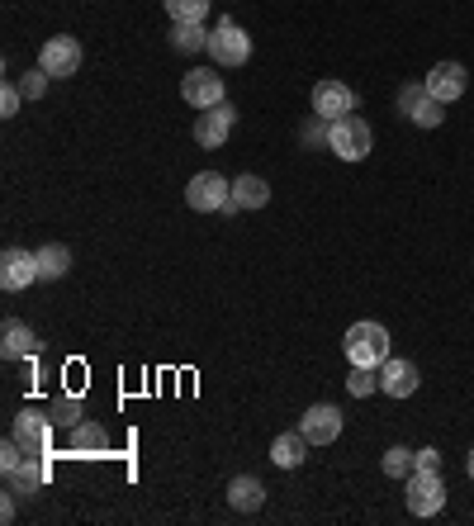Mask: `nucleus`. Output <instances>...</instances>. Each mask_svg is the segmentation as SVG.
<instances>
[{"mask_svg": "<svg viewBox=\"0 0 474 526\" xmlns=\"http://www.w3.org/2000/svg\"><path fill=\"white\" fill-rule=\"evenodd\" d=\"M209 57H214L219 67H242V62L252 57V38L242 34V24L219 19V24L209 29Z\"/></svg>", "mask_w": 474, "mask_h": 526, "instance_id": "nucleus-5", "label": "nucleus"}, {"mask_svg": "<svg viewBox=\"0 0 474 526\" xmlns=\"http://www.w3.org/2000/svg\"><path fill=\"white\" fill-rule=\"evenodd\" d=\"M465 470H470V479H474V446H470V460H465Z\"/></svg>", "mask_w": 474, "mask_h": 526, "instance_id": "nucleus-34", "label": "nucleus"}, {"mask_svg": "<svg viewBox=\"0 0 474 526\" xmlns=\"http://www.w3.org/2000/svg\"><path fill=\"white\" fill-rule=\"evenodd\" d=\"M105 446H110V432H105V427H100V422H76L72 432H67V451L72 455H95V451H105Z\"/></svg>", "mask_w": 474, "mask_h": 526, "instance_id": "nucleus-18", "label": "nucleus"}, {"mask_svg": "<svg viewBox=\"0 0 474 526\" xmlns=\"http://www.w3.org/2000/svg\"><path fill=\"white\" fill-rule=\"evenodd\" d=\"M375 389H380V370L351 365V375H347V394H351V399H370Z\"/></svg>", "mask_w": 474, "mask_h": 526, "instance_id": "nucleus-26", "label": "nucleus"}, {"mask_svg": "<svg viewBox=\"0 0 474 526\" xmlns=\"http://www.w3.org/2000/svg\"><path fill=\"white\" fill-rule=\"evenodd\" d=\"M441 119H446V105H441V100H432V95H427V100L418 105V114H413V124H418V128H437Z\"/></svg>", "mask_w": 474, "mask_h": 526, "instance_id": "nucleus-29", "label": "nucleus"}, {"mask_svg": "<svg viewBox=\"0 0 474 526\" xmlns=\"http://www.w3.org/2000/svg\"><path fill=\"white\" fill-rule=\"evenodd\" d=\"M48 418H53L57 427H67V432H72L76 422H86L81 418V399H76V394H57V399L48 403Z\"/></svg>", "mask_w": 474, "mask_h": 526, "instance_id": "nucleus-24", "label": "nucleus"}, {"mask_svg": "<svg viewBox=\"0 0 474 526\" xmlns=\"http://www.w3.org/2000/svg\"><path fill=\"white\" fill-rule=\"evenodd\" d=\"M403 503L413 517H437L446 508V479L437 470H413L403 479Z\"/></svg>", "mask_w": 474, "mask_h": 526, "instance_id": "nucleus-3", "label": "nucleus"}, {"mask_svg": "<svg viewBox=\"0 0 474 526\" xmlns=\"http://www.w3.org/2000/svg\"><path fill=\"white\" fill-rule=\"evenodd\" d=\"M271 200V185L261 181V176H237L233 181V209H261V204Z\"/></svg>", "mask_w": 474, "mask_h": 526, "instance_id": "nucleus-21", "label": "nucleus"}, {"mask_svg": "<svg viewBox=\"0 0 474 526\" xmlns=\"http://www.w3.org/2000/svg\"><path fill=\"white\" fill-rule=\"evenodd\" d=\"M5 479H10V493H38L48 484V455H24V465Z\"/></svg>", "mask_w": 474, "mask_h": 526, "instance_id": "nucleus-17", "label": "nucleus"}, {"mask_svg": "<svg viewBox=\"0 0 474 526\" xmlns=\"http://www.w3.org/2000/svg\"><path fill=\"white\" fill-rule=\"evenodd\" d=\"M422 100H427V86H422V81H408V86L399 91V114H403V119H413Z\"/></svg>", "mask_w": 474, "mask_h": 526, "instance_id": "nucleus-28", "label": "nucleus"}, {"mask_svg": "<svg viewBox=\"0 0 474 526\" xmlns=\"http://www.w3.org/2000/svg\"><path fill=\"white\" fill-rule=\"evenodd\" d=\"M233 124H237V109L228 105V100L214 109H204L200 119H195V143L209 147V152H219V147L233 138Z\"/></svg>", "mask_w": 474, "mask_h": 526, "instance_id": "nucleus-10", "label": "nucleus"}, {"mask_svg": "<svg viewBox=\"0 0 474 526\" xmlns=\"http://www.w3.org/2000/svg\"><path fill=\"white\" fill-rule=\"evenodd\" d=\"M171 48L176 53H209V29L204 24H171Z\"/></svg>", "mask_w": 474, "mask_h": 526, "instance_id": "nucleus-22", "label": "nucleus"}, {"mask_svg": "<svg viewBox=\"0 0 474 526\" xmlns=\"http://www.w3.org/2000/svg\"><path fill=\"white\" fill-rule=\"evenodd\" d=\"M313 114H318V119H342V114H356V91H351L347 81H318V86H313Z\"/></svg>", "mask_w": 474, "mask_h": 526, "instance_id": "nucleus-11", "label": "nucleus"}, {"mask_svg": "<svg viewBox=\"0 0 474 526\" xmlns=\"http://www.w3.org/2000/svg\"><path fill=\"white\" fill-rule=\"evenodd\" d=\"M34 280H38V261H34V252H19V247H10V252L0 256V290H5V294L29 290Z\"/></svg>", "mask_w": 474, "mask_h": 526, "instance_id": "nucleus-13", "label": "nucleus"}, {"mask_svg": "<svg viewBox=\"0 0 474 526\" xmlns=\"http://www.w3.org/2000/svg\"><path fill=\"white\" fill-rule=\"evenodd\" d=\"M342 351H347L351 365H365V370H380L394 346H389V327L384 323H351L347 337H342Z\"/></svg>", "mask_w": 474, "mask_h": 526, "instance_id": "nucleus-1", "label": "nucleus"}, {"mask_svg": "<svg viewBox=\"0 0 474 526\" xmlns=\"http://www.w3.org/2000/svg\"><path fill=\"white\" fill-rule=\"evenodd\" d=\"M380 470L389 474V479H408V474L418 470V451H408V446H389V451L380 455Z\"/></svg>", "mask_w": 474, "mask_h": 526, "instance_id": "nucleus-23", "label": "nucleus"}, {"mask_svg": "<svg viewBox=\"0 0 474 526\" xmlns=\"http://www.w3.org/2000/svg\"><path fill=\"white\" fill-rule=\"evenodd\" d=\"M162 5L176 24H204V15H209V0H162Z\"/></svg>", "mask_w": 474, "mask_h": 526, "instance_id": "nucleus-25", "label": "nucleus"}, {"mask_svg": "<svg viewBox=\"0 0 474 526\" xmlns=\"http://www.w3.org/2000/svg\"><path fill=\"white\" fill-rule=\"evenodd\" d=\"M271 460L280 470H299L304 460H309V436L304 432H280L271 441Z\"/></svg>", "mask_w": 474, "mask_h": 526, "instance_id": "nucleus-16", "label": "nucleus"}, {"mask_svg": "<svg viewBox=\"0 0 474 526\" xmlns=\"http://www.w3.org/2000/svg\"><path fill=\"white\" fill-rule=\"evenodd\" d=\"M422 86H427V95H432V100H441V105H456L460 95L470 91V72H465V62H437L432 72L422 76Z\"/></svg>", "mask_w": 474, "mask_h": 526, "instance_id": "nucleus-8", "label": "nucleus"}, {"mask_svg": "<svg viewBox=\"0 0 474 526\" xmlns=\"http://www.w3.org/2000/svg\"><path fill=\"white\" fill-rule=\"evenodd\" d=\"M185 204L195 214H223L233 204V181H223L219 171H200L195 181L185 185Z\"/></svg>", "mask_w": 474, "mask_h": 526, "instance_id": "nucleus-4", "label": "nucleus"}, {"mask_svg": "<svg viewBox=\"0 0 474 526\" xmlns=\"http://www.w3.org/2000/svg\"><path fill=\"white\" fill-rule=\"evenodd\" d=\"M299 432L309 436V446H332V441L342 436V408H332V403H313V408H304Z\"/></svg>", "mask_w": 474, "mask_h": 526, "instance_id": "nucleus-12", "label": "nucleus"}, {"mask_svg": "<svg viewBox=\"0 0 474 526\" xmlns=\"http://www.w3.org/2000/svg\"><path fill=\"white\" fill-rule=\"evenodd\" d=\"M418 365L413 361H399V356H389V361L380 365V394H389V399H408V394H418Z\"/></svg>", "mask_w": 474, "mask_h": 526, "instance_id": "nucleus-14", "label": "nucleus"}, {"mask_svg": "<svg viewBox=\"0 0 474 526\" xmlns=\"http://www.w3.org/2000/svg\"><path fill=\"white\" fill-rule=\"evenodd\" d=\"M181 100H185V105H195V109L223 105V100H228V95H223V76L209 72V67H195V72H185V76H181Z\"/></svg>", "mask_w": 474, "mask_h": 526, "instance_id": "nucleus-9", "label": "nucleus"}, {"mask_svg": "<svg viewBox=\"0 0 474 526\" xmlns=\"http://www.w3.org/2000/svg\"><path fill=\"white\" fill-rule=\"evenodd\" d=\"M24 455H29V451L19 446L15 436H5V446H0V470H5V474H15L19 465H24Z\"/></svg>", "mask_w": 474, "mask_h": 526, "instance_id": "nucleus-30", "label": "nucleus"}, {"mask_svg": "<svg viewBox=\"0 0 474 526\" xmlns=\"http://www.w3.org/2000/svg\"><path fill=\"white\" fill-rule=\"evenodd\" d=\"M53 427H57V422L48 418L43 408H24V413L15 418V432H10V436H15L29 455H48V451H53Z\"/></svg>", "mask_w": 474, "mask_h": 526, "instance_id": "nucleus-7", "label": "nucleus"}, {"mask_svg": "<svg viewBox=\"0 0 474 526\" xmlns=\"http://www.w3.org/2000/svg\"><path fill=\"white\" fill-rule=\"evenodd\" d=\"M48 81H53V76L43 72V67H34V72H24L15 81L19 91H24V100H43V91H48Z\"/></svg>", "mask_w": 474, "mask_h": 526, "instance_id": "nucleus-27", "label": "nucleus"}, {"mask_svg": "<svg viewBox=\"0 0 474 526\" xmlns=\"http://www.w3.org/2000/svg\"><path fill=\"white\" fill-rule=\"evenodd\" d=\"M323 124H328V119H318V114L304 124V143H309V147H328V128H323Z\"/></svg>", "mask_w": 474, "mask_h": 526, "instance_id": "nucleus-32", "label": "nucleus"}, {"mask_svg": "<svg viewBox=\"0 0 474 526\" xmlns=\"http://www.w3.org/2000/svg\"><path fill=\"white\" fill-rule=\"evenodd\" d=\"M370 147H375V133H370V124H365L361 114H342V119H332L328 124V152L332 157H342V162H365Z\"/></svg>", "mask_w": 474, "mask_h": 526, "instance_id": "nucleus-2", "label": "nucleus"}, {"mask_svg": "<svg viewBox=\"0 0 474 526\" xmlns=\"http://www.w3.org/2000/svg\"><path fill=\"white\" fill-rule=\"evenodd\" d=\"M19 105H24V91H19L15 81H5V86H0V114H5V119H15Z\"/></svg>", "mask_w": 474, "mask_h": 526, "instance_id": "nucleus-31", "label": "nucleus"}, {"mask_svg": "<svg viewBox=\"0 0 474 526\" xmlns=\"http://www.w3.org/2000/svg\"><path fill=\"white\" fill-rule=\"evenodd\" d=\"M418 470H441V451H437V446H422V451H418Z\"/></svg>", "mask_w": 474, "mask_h": 526, "instance_id": "nucleus-33", "label": "nucleus"}, {"mask_svg": "<svg viewBox=\"0 0 474 526\" xmlns=\"http://www.w3.org/2000/svg\"><path fill=\"white\" fill-rule=\"evenodd\" d=\"M228 503H233L237 512H256L261 503H266L261 479H252V474H237V479H228Z\"/></svg>", "mask_w": 474, "mask_h": 526, "instance_id": "nucleus-19", "label": "nucleus"}, {"mask_svg": "<svg viewBox=\"0 0 474 526\" xmlns=\"http://www.w3.org/2000/svg\"><path fill=\"white\" fill-rule=\"evenodd\" d=\"M34 351H38L34 327L19 323V318H10V323H5V332H0V356H5V361H29Z\"/></svg>", "mask_w": 474, "mask_h": 526, "instance_id": "nucleus-15", "label": "nucleus"}, {"mask_svg": "<svg viewBox=\"0 0 474 526\" xmlns=\"http://www.w3.org/2000/svg\"><path fill=\"white\" fill-rule=\"evenodd\" d=\"M38 67L53 76V81H67V76L81 72V43L72 34H57L43 43V53H38Z\"/></svg>", "mask_w": 474, "mask_h": 526, "instance_id": "nucleus-6", "label": "nucleus"}, {"mask_svg": "<svg viewBox=\"0 0 474 526\" xmlns=\"http://www.w3.org/2000/svg\"><path fill=\"white\" fill-rule=\"evenodd\" d=\"M34 261H38V280H62V275L72 271V252H67L62 242H48V247H38Z\"/></svg>", "mask_w": 474, "mask_h": 526, "instance_id": "nucleus-20", "label": "nucleus"}]
</instances>
